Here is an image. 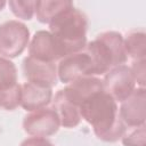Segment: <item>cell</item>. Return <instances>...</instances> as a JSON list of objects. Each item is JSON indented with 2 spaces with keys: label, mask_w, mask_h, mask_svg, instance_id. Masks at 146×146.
Listing matches in <instances>:
<instances>
[{
  "label": "cell",
  "mask_w": 146,
  "mask_h": 146,
  "mask_svg": "<svg viewBox=\"0 0 146 146\" xmlns=\"http://www.w3.org/2000/svg\"><path fill=\"white\" fill-rule=\"evenodd\" d=\"M81 119L87 121L103 141H117L127 131V127L119 115L116 102L104 90L98 91L79 105Z\"/></svg>",
  "instance_id": "1"
},
{
  "label": "cell",
  "mask_w": 146,
  "mask_h": 146,
  "mask_svg": "<svg viewBox=\"0 0 146 146\" xmlns=\"http://www.w3.org/2000/svg\"><path fill=\"white\" fill-rule=\"evenodd\" d=\"M88 18L84 13L73 6L66 8L49 23V32L54 36L63 58L80 52L87 44Z\"/></svg>",
  "instance_id": "2"
},
{
  "label": "cell",
  "mask_w": 146,
  "mask_h": 146,
  "mask_svg": "<svg viewBox=\"0 0 146 146\" xmlns=\"http://www.w3.org/2000/svg\"><path fill=\"white\" fill-rule=\"evenodd\" d=\"M83 50L91 59L95 75H103L115 66L124 65L128 59L123 36L115 31L98 34L95 40L86 44Z\"/></svg>",
  "instance_id": "3"
},
{
  "label": "cell",
  "mask_w": 146,
  "mask_h": 146,
  "mask_svg": "<svg viewBox=\"0 0 146 146\" xmlns=\"http://www.w3.org/2000/svg\"><path fill=\"white\" fill-rule=\"evenodd\" d=\"M30 31L19 21H7L0 24V57L15 58L29 46Z\"/></svg>",
  "instance_id": "4"
},
{
  "label": "cell",
  "mask_w": 146,
  "mask_h": 146,
  "mask_svg": "<svg viewBox=\"0 0 146 146\" xmlns=\"http://www.w3.org/2000/svg\"><path fill=\"white\" fill-rule=\"evenodd\" d=\"M22 84L17 82L15 64L7 58L0 57V107L13 111L21 105Z\"/></svg>",
  "instance_id": "5"
},
{
  "label": "cell",
  "mask_w": 146,
  "mask_h": 146,
  "mask_svg": "<svg viewBox=\"0 0 146 146\" xmlns=\"http://www.w3.org/2000/svg\"><path fill=\"white\" fill-rule=\"evenodd\" d=\"M104 91L116 103H122L136 89V80L132 71L127 65H119L105 73L103 80Z\"/></svg>",
  "instance_id": "6"
},
{
  "label": "cell",
  "mask_w": 146,
  "mask_h": 146,
  "mask_svg": "<svg viewBox=\"0 0 146 146\" xmlns=\"http://www.w3.org/2000/svg\"><path fill=\"white\" fill-rule=\"evenodd\" d=\"M59 125L58 115L52 108L48 107L32 111L23 120L24 131L32 137H49L58 131Z\"/></svg>",
  "instance_id": "7"
},
{
  "label": "cell",
  "mask_w": 146,
  "mask_h": 146,
  "mask_svg": "<svg viewBox=\"0 0 146 146\" xmlns=\"http://www.w3.org/2000/svg\"><path fill=\"white\" fill-rule=\"evenodd\" d=\"M57 76L63 83H71L80 78L95 76L89 55L82 50L62 58L57 66Z\"/></svg>",
  "instance_id": "8"
},
{
  "label": "cell",
  "mask_w": 146,
  "mask_h": 146,
  "mask_svg": "<svg viewBox=\"0 0 146 146\" xmlns=\"http://www.w3.org/2000/svg\"><path fill=\"white\" fill-rule=\"evenodd\" d=\"M23 73L27 82L52 88L57 83V66L54 62H43L27 56L23 60Z\"/></svg>",
  "instance_id": "9"
},
{
  "label": "cell",
  "mask_w": 146,
  "mask_h": 146,
  "mask_svg": "<svg viewBox=\"0 0 146 146\" xmlns=\"http://www.w3.org/2000/svg\"><path fill=\"white\" fill-rule=\"evenodd\" d=\"M119 115L125 127L137 128L145 124L146 117V91L145 88H137L121 103Z\"/></svg>",
  "instance_id": "10"
},
{
  "label": "cell",
  "mask_w": 146,
  "mask_h": 146,
  "mask_svg": "<svg viewBox=\"0 0 146 146\" xmlns=\"http://www.w3.org/2000/svg\"><path fill=\"white\" fill-rule=\"evenodd\" d=\"M29 56L43 60V62H54L60 60L63 55L49 31H38L34 33L30 44H29Z\"/></svg>",
  "instance_id": "11"
},
{
  "label": "cell",
  "mask_w": 146,
  "mask_h": 146,
  "mask_svg": "<svg viewBox=\"0 0 146 146\" xmlns=\"http://www.w3.org/2000/svg\"><path fill=\"white\" fill-rule=\"evenodd\" d=\"M62 90L66 98L79 107L84 99L98 91L104 90V87L100 79L96 76H86L68 83V86Z\"/></svg>",
  "instance_id": "12"
},
{
  "label": "cell",
  "mask_w": 146,
  "mask_h": 146,
  "mask_svg": "<svg viewBox=\"0 0 146 146\" xmlns=\"http://www.w3.org/2000/svg\"><path fill=\"white\" fill-rule=\"evenodd\" d=\"M51 88L40 87L30 82H25L24 84H22L21 106L27 112L46 107L51 102Z\"/></svg>",
  "instance_id": "13"
},
{
  "label": "cell",
  "mask_w": 146,
  "mask_h": 146,
  "mask_svg": "<svg viewBox=\"0 0 146 146\" xmlns=\"http://www.w3.org/2000/svg\"><path fill=\"white\" fill-rule=\"evenodd\" d=\"M51 108L58 115L60 125L64 128H74L81 121L79 107L66 98L62 89L55 95Z\"/></svg>",
  "instance_id": "14"
},
{
  "label": "cell",
  "mask_w": 146,
  "mask_h": 146,
  "mask_svg": "<svg viewBox=\"0 0 146 146\" xmlns=\"http://www.w3.org/2000/svg\"><path fill=\"white\" fill-rule=\"evenodd\" d=\"M73 6V2L66 0H43L35 1L34 14L40 23L49 24L50 21L66 8Z\"/></svg>",
  "instance_id": "15"
},
{
  "label": "cell",
  "mask_w": 146,
  "mask_h": 146,
  "mask_svg": "<svg viewBox=\"0 0 146 146\" xmlns=\"http://www.w3.org/2000/svg\"><path fill=\"white\" fill-rule=\"evenodd\" d=\"M123 44L127 52L131 59L141 60L145 59L146 55V34L144 31H132L123 38Z\"/></svg>",
  "instance_id": "16"
},
{
  "label": "cell",
  "mask_w": 146,
  "mask_h": 146,
  "mask_svg": "<svg viewBox=\"0 0 146 146\" xmlns=\"http://www.w3.org/2000/svg\"><path fill=\"white\" fill-rule=\"evenodd\" d=\"M11 13L22 19L30 21L34 15V6L35 1H19V0H11L8 2Z\"/></svg>",
  "instance_id": "17"
},
{
  "label": "cell",
  "mask_w": 146,
  "mask_h": 146,
  "mask_svg": "<svg viewBox=\"0 0 146 146\" xmlns=\"http://www.w3.org/2000/svg\"><path fill=\"white\" fill-rule=\"evenodd\" d=\"M123 146H146V129L145 124L133 128V130L122 136Z\"/></svg>",
  "instance_id": "18"
},
{
  "label": "cell",
  "mask_w": 146,
  "mask_h": 146,
  "mask_svg": "<svg viewBox=\"0 0 146 146\" xmlns=\"http://www.w3.org/2000/svg\"><path fill=\"white\" fill-rule=\"evenodd\" d=\"M145 59L141 60H135L132 62V66L130 67L132 71V74L136 80V84H139V88L145 87V73H146V67H145Z\"/></svg>",
  "instance_id": "19"
},
{
  "label": "cell",
  "mask_w": 146,
  "mask_h": 146,
  "mask_svg": "<svg viewBox=\"0 0 146 146\" xmlns=\"http://www.w3.org/2000/svg\"><path fill=\"white\" fill-rule=\"evenodd\" d=\"M21 146H55L46 138L41 137H30L22 141Z\"/></svg>",
  "instance_id": "20"
},
{
  "label": "cell",
  "mask_w": 146,
  "mask_h": 146,
  "mask_svg": "<svg viewBox=\"0 0 146 146\" xmlns=\"http://www.w3.org/2000/svg\"><path fill=\"white\" fill-rule=\"evenodd\" d=\"M6 3H7L6 1H0V11H1L2 9H3V7L6 6Z\"/></svg>",
  "instance_id": "21"
}]
</instances>
